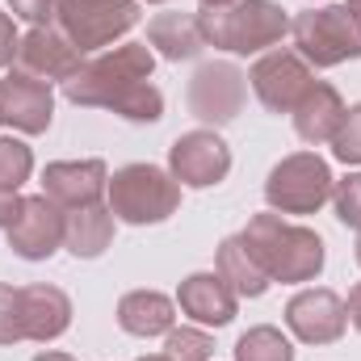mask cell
<instances>
[{
	"label": "cell",
	"mask_w": 361,
	"mask_h": 361,
	"mask_svg": "<svg viewBox=\"0 0 361 361\" xmlns=\"http://www.w3.org/2000/svg\"><path fill=\"white\" fill-rule=\"evenodd\" d=\"M219 277L240 294V298H261L265 290H269L273 281H269V273L257 265V257L248 252V244H244V235H227L223 244H219Z\"/></svg>",
	"instance_id": "22"
},
{
	"label": "cell",
	"mask_w": 361,
	"mask_h": 361,
	"mask_svg": "<svg viewBox=\"0 0 361 361\" xmlns=\"http://www.w3.org/2000/svg\"><path fill=\"white\" fill-rule=\"evenodd\" d=\"M286 328L302 341V345H332L345 336L349 328V311H345V298L328 286H311V290H298L290 302H286Z\"/></svg>",
	"instance_id": "12"
},
{
	"label": "cell",
	"mask_w": 361,
	"mask_h": 361,
	"mask_svg": "<svg viewBox=\"0 0 361 361\" xmlns=\"http://www.w3.org/2000/svg\"><path fill=\"white\" fill-rule=\"evenodd\" d=\"M105 206L114 210V219H122L130 227H152V223H164L177 214L180 185L173 180L169 169L126 164L105 185Z\"/></svg>",
	"instance_id": "5"
},
{
	"label": "cell",
	"mask_w": 361,
	"mask_h": 361,
	"mask_svg": "<svg viewBox=\"0 0 361 361\" xmlns=\"http://www.w3.org/2000/svg\"><path fill=\"white\" fill-rule=\"evenodd\" d=\"M189 114L206 126H227L240 118L244 101H248V72H240L235 63L227 59H214V63H202L193 76H189Z\"/></svg>",
	"instance_id": "8"
},
{
	"label": "cell",
	"mask_w": 361,
	"mask_h": 361,
	"mask_svg": "<svg viewBox=\"0 0 361 361\" xmlns=\"http://www.w3.org/2000/svg\"><path fill=\"white\" fill-rule=\"evenodd\" d=\"M332 206H336V219L345 227L361 231V173H349L345 180L332 185Z\"/></svg>",
	"instance_id": "29"
},
{
	"label": "cell",
	"mask_w": 361,
	"mask_h": 361,
	"mask_svg": "<svg viewBox=\"0 0 361 361\" xmlns=\"http://www.w3.org/2000/svg\"><path fill=\"white\" fill-rule=\"evenodd\" d=\"M118 328L130 336H169L177 328V302L160 290H130L118 298Z\"/></svg>",
	"instance_id": "19"
},
{
	"label": "cell",
	"mask_w": 361,
	"mask_h": 361,
	"mask_svg": "<svg viewBox=\"0 0 361 361\" xmlns=\"http://www.w3.org/2000/svg\"><path fill=\"white\" fill-rule=\"evenodd\" d=\"M235 361H294V345L281 336V328L257 324L235 341Z\"/></svg>",
	"instance_id": "23"
},
{
	"label": "cell",
	"mask_w": 361,
	"mask_h": 361,
	"mask_svg": "<svg viewBox=\"0 0 361 361\" xmlns=\"http://www.w3.org/2000/svg\"><path fill=\"white\" fill-rule=\"evenodd\" d=\"M85 63V55L68 42V34L59 25H34L30 34H21V47H17V72L34 76V80H47V85H63L76 68Z\"/></svg>",
	"instance_id": "13"
},
{
	"label": "cell",
	"mask_w": 361,
	"mask_h": 361,
	"mask_svg": "<svg viewBox=\"0 0 361 361\" xmlns=\"http://www.w3.org/2000/svg\"><path fill=\"white\" fill-rule=\"evenodd\" d=\"M21 315H25V341L51 345L72 328V298L59 286H21Z\"/></svg>",
	"instance_id": "17"
},
{
	"label": "cell",
	"mask_w": 361,
	"mask_h": 361,
	"mask_svg": "<svg viewBox=\"0 0 361 361\" xmlns=\"http://www.w3.org/2000/svg\"><path fill=\"white\" fill-rule=\"evenodd\" d=\"M357 265H361V231H357Z\"/></svg>",
	"instance_id": "37"
},
{
	"label": "cell",
	"mask_w": 361,
	"mask_h": 361,
	"mask_svg": "<svg viewBox=\"0 0 361 361\" xmlns=\"http://www.w3.org/2000/svg\"><path fill=\"white\" fill-rule=\"evenodd\" d=\"M55 118V89L25 72H8L0 80V122L21 135H42Z\"/></svg>",
	"instance_id": "14"
},
{
	"label": "cell",
	"mask_w": 361,
	"mask_h": 361,
	"mask_svg": "<svg viewBox=\"0 0 361 361\" xmlns=\"http://www.w3.org/2000/svg\"><path fill=\"white\" fill-rule=\"evenodd\" d=\"M21 202H25L21 193H13V189H0V227H4V231H8V227H13V219L21 214Z\"/></svg>",
	"instance_id": "32"
},
{
	"label": "cell",
	"mask_w": 361,
	"mask_h": 361,
	"mask_svg": "<svg viewBox=\"0 0 361 361\" xmlns=\"http://www.w3.org/2000/svg\"><path fill=\"white\" fill-rule=\"evenodd\" d=\"M345 311H349V324H353V332H361V281L349 290V302H345Z\"/></svg>",
	"instance_id": "33"
},
{
	"label": "cell",
	"mask_w": 361,
	"mask_h": 361,
	"mask_svg": "<svg viewBox=\"0 0 361 361\" xmlns=\"http://www.w3.org/2000/svg\"><path fill=\"white\" fill-rule=\"evenodd\" d=\"M248 252L257 257V265L269 273V281H286V286H298V281H311L324 273V240L319 231L302 227V223H286L277 210L269 214H252L248 227L240 231Z\"/></svg>",
	"instance_id": "1"
},
{
	"label": "cell",
	"mask_w": 361,
	"mask_h": 361,
	"mask_svg": "<svg viewBox=\"0 0 361 361\" xmlns=\"http://www.w3.org/2000/svg\"><path fill=\"white\" fill-rule=\"evenodd\" d=\"M248 85L257 92V101L269 109V114H294V105L302 101V92L315 85V72L311 63L298 55V51H265L257 55L252 72H248Z\"/></svg>",
	"instance_id": "9"
},
{
	"label": "cell",
	"mask_w": 361,
	"mask_h": 361,
	"mask_svg": "<svg viewBox=\"0 0 361 361\" xmlns=\"http://www.w3.org/2000/svg\"><path fill=\"white\" fill-rule=\"evenodd\" d=\"M139 361H169V357H164V353H143Z\"/></svg>",
	"instance_id": "36"
},
{
	"label": "cell",
	"mask_w": 361,
	"mask_h": 361,
	"mask_svg": "<svg viewBox=\"0 0 361 361\" xmlns=\"http://www.w3.org/2000/svg\"><path fill=\"white\" fill-rule=\"evenodd\" d=\"M147 4H164V0H147Z\"/></svg>",
	"instance_id": "39"
},
{
	"label": "cell",
	"mask_w": 361,
	"mask_h": 361,
	"mask_svg": "<svg viewBox=\"0 0 361 361\" xmlns=\"http://www.w3.org/2000/svg\"><path fill=\"white\" fill-rule=\"evenodd\" d=\"M17 47H21V34H17L13 17L0 8V68H8V63L17 59Z\"/></svg>",
	"instance_id": "31"
},
{
	"label": "cell",
	"mask_w": 361,
	"mask_h": 361,
	"mask_svg": "<svg viewBox=\"0 0 361 361\" xmlns=\"http://www.w3.org/2000/svg\"><path fill=\"white\" fill-rule=\"evenodd\" d=\"M34 361H76V357H68V353H55V349H47V353H38Z\"/></svg>",
	"instance_id": "34"
},
{
	"label": "cell",
	"mask_w": 361,
	"mask_h": 361,
	"mask_svg": "<svg viewBox=\"0 0 361 361\" xmlns=\"http://www.w3.org/2000/svg\"><path fill=\"white\" fill-rule=\"evenodd\" d=\"M332 156L341 164H361V105H349L341 118V130L332 135Z\"/></svg>",
	"instance_id": "28"
},
{
	"label": "cell",
	"mask_w": 361,
	"mask_h": 361,
	"mask_svg": "<svg viewBox=\"0 0 361 361\" xmlns=\"http://www.w3.org/2000/svg\"><path fill=\"white\" fill-rule=\"evenodd\" d=\"M114 210L92 202V206H80V210H68V231H63V248L76 257V261H97L109 240H114Z\"/></svg>",
	"instance_id": "21"
},
{
	"label": "cell",
	"mask_w": 361,
	"mask_h": 361,
	"mask_svg": "<svg viewBox=\"0 0 361 361\" xmlns=\"http://www.w3.org/2000/svg\"><path fill=\"white\" fill-rule=\"evenodd\" d=\"M332 169L315 152H294L277 160L265 180V202L277 214H315L324 202H332Z\"/></svg>",
	"instance_id": "6"
},
{
	"label": "cell",
	"mask_w": 361,
	"mask_h": 361,
	"mask_svg": "<svg viewBox=\"0 0 361 361\" xmlns=\"http://www.w3.org/2000/svg\"><path fill=\"white\" fill-rule=\"evenodd\" d=\"M109 169L105 160H55L42 169V193L63 206V210H80L105 197Z\"/></svg>",
	"instance_id": "15"
},
{
	"label": "cell",
	"mask_w": 361,
	"mask_h": 361,
	"mask_svg": "<svg viewBox=\"0 0 361 361\" xmlns=\"http://www.w3.org/2000/svg\"><path fill=\"white\" fill-rule=\"evenodd\" d=\"M202 8H227V4H235V0H197Z\"/></svg>",
	"instance_id": "35"
},
{
	"label": "cell",
	"mask_w": 361,
	"mask_h": 361,
	"mask_svg": "<svg viewBox=\"0 0 361 361\" xmlns=\"http://www.w3.org/2000/svg\"><path fill=\"white\" fill-rule=\"evenodd\" d=\"M55 25L80 55L109 51L139 25V0H59Z\"/></svg>",
	"instance_id": "7"
},
{
	"label": "cell",
	"mask_w": 361,
	"mask_h": 361,
	"mask_svg": "<svg viewBox=\"0 0 361 361\" xmlns=\"http://www.w3.org/2000/svg\"><path fill=\"white\" fill-rule=\"evenodd\" d=\"M63 231H68V210L55 206L47 193H34L21 202V214L4 235L21 261H51L63 248Z\"/></svg>",
	"instance_id": "11"
},
{
	"label": "cell",
	"mask_w": 361,
	"mask_h": 361,
	"mask_svg": "<svg viewBox=\"0 0 361 361\" xmlns=\"http://www.w3.org/2000/svg\"><path fill=\"white\" fill-rule=\"evenodd\" d=\"M152 72H156V51L147 42H122L85 59L63 80V97L85 109H118L126 92L152 80Z\"/></svg>",
	"instance_id": "2"
},
{
	"label": "cell",
	"mask_w": 361,
	"mask_h": 361,
	"mask_svg": "<svg viewBox=\"0 0 361 361\" xmlns=\"http://www.w3.org/2000/svg\"><path fill=\"white\" fill-rule=\"evenodd\" d=\"M34 173V152L13 139V135H0V189H21V180H30Z\"/></svg>",
	"instance_id": "24"
},
{
	"label": "cell",
	"mask_w": 361,
	"mask_h": 361,
	"mask_svg": "<svg viewBox=\"0 0 361 361\" xmlns=\"http://www.w3.org/2000/svg\"><path fill=\"white\" fill-rule=\"evenodd\" d=\"M214 341L206 336V328H173L164 336V357L169 361H210Z\"/></svg>",
	"instance_id": "25"
},
{
	"label": "cell",
	"mask_w": 361,
	"mask_h": 361,
	"mask_svg": "<svg viewBox=\"0 0 361 361\" xmlns=\"http://www.w3.org/2000/svg\"><path fill=\"white\" fill-rule=\"evenodd\" d=\"M197 25H202L206 47L214 51L265 55L290 34V13L277 0H235L227 8H202Z\"/></svg>",
	"instance_id": "3"
},
{
	"label": "cell",
	"mask_w": 361,
	"mask_h": 361,
	"mask_svg": "<svg viewBox=\"0 0 361 361\" xmlns=\"http://www.w3.org/2000/svg\"><path fill=\"white\" fill-rule=\"evenodd\" d=\"M147 47L160 59H169V63L197 59V51L206 47L202 25H197V13H156L147 21Z\"/></svg>",
	"instance_id": "20"
},
{
	"label": "cell",
	"mask_w": 361,
	"mask_h": 361,
	"mask_svg": "<svg viewBox=\"0 0 361 361\" xmlns=\"http://www.w3.org/2000/svg\"><path fill=\"white\" fill-rule=\"evenodd\" d=\"M25 341V315H21V286L0 281V345Z\"/></svg>",
	"instance_id": "27"
},
{
	"label": "cell",
	"mask_w": 361,
	"mask_h": 361,
	"mask_svg": "<svg viewBox=\"0 0 361 361\" xmlns=\"http://www.w3.org/2000/svg\"><path fill=\"white\" fill-rule=\"evenodd\" d=\"M177 307L202 328H227L240 311V294L219 273H189L177 290Z\"/></svg>",
	"instance_id": "16"
},
{
	"label": "cell",
	"mask_w": 361,
	"mask_h": 361,
	"mask_svg": "<svg viewBox=\"0 0 361 361\" xmlns=\"http://www.w3.org/2000/svg\"><path fill=\"white\" fill-rule=\"evenodd\" d=\"M169 173L185 189H210L231 173V147L219 130H185L177 143L169 147Z\"/></svg>",
	"instance_id": "10"
},
{
	"label": "cell",
	"mask_w": 361,
	"mask_h": 361,
	"mask_svg": "<svg viewBox=\"0 0 361 361\" xmlns=\"http://www.w3.org/2000/svg\"><path fill=\"white\" fill-rule=\"evenodd\" d=\"M294 51L311 68H341L361 59V13L349 4H311L298 17H290Z\"/></svg>",
	"instance_id": "4"
},
{
	"label": "cell",
	"mask_w": 361,
	"mask_h": 361,
	"mask_svg": "<svg viewBox=\"0 0 361 361\" xmlns=\"http://www.w3.org/2000/svg\"><path fill=\"white\" fill-rule=\"evenodd\" d=\"M114 114L126 118V122H160L164 118V92L147 80V85H139L135 92H126V101Z\"/></svg>",
	"instance_id": "26"
},
{
	"label": "cell",
	"mask_w": 361,
	"mask_h": 361,
	"mask_svg": "<svg viewBox=\"0 0 361 361\" xmlns=\"http://www.w3.org/2000/svg\"><path fill=\"white\" fill-rule=\"evenodd\" d=\"M349 8H357V13H361V0H349Z\"/></svg>",
	"instance_id": "38"
},
{
	"label": "cell",
	"mask_w": 361,
	"mask_h": 361,
	"mask_svg": "<svg viewBox=\"0 0 361 361\" xmlns=\"http://www.w3.org/2000/svg\"><path fill=\"white\" fill-rule=\"evenodd\" d=\"M4 4H8L13 17L30 21V30L34 25H55V17H59V0H4Z\"/></svg>",
	"instance_id": "30"
},
{
	"label": "cell",
	"mask_w": 361,
	"mask_h": 361,
	"mask_svg": "<svg viewBox=\"0 0 361 361\" xmlns=\"http://www.w3.org/2000/svg\"><path fill=\"white\" fill-rule=\"evenodd\" d=\"M294 130H298V139L302 143H311V147H324V143H332V135L341 130V118H345V101H341V92L332 89V85H324V80H315L311 89L302 92V101L294 105Z\"/></svg>",
	"instance_id": "18"
}]
</instances>
